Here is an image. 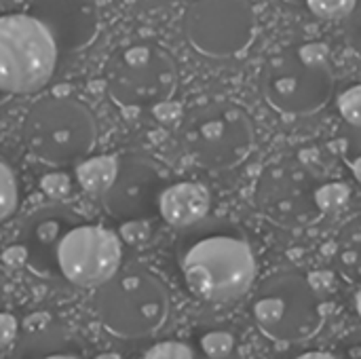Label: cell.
Returning <instances> with one entry per match:
<instances>
[{
    "label": "cell",
    "instance_id": "5",
    "mask_svg": "<svg viewBox=\"0 0 361 359\" xmlns=\"http://www.w3.org/2000/svg\"><path fill=\"white\" fill-rule=\"evenodd\" d=\"M104 80L110 97L123 108L163 106L176 91L173 57L154 42H131L116 49L106 66Z\"/></svg>",
    "mask_w": 361,
    "mask_h": 359
},
{
    "label": "cell",
    "instance_id": "23",
    "mask_svg": "<svg viewBox=\"0 0 361 359\" xmlns=\"http://www.w3.org/2000/svg\"><path fill=\"white\" fill-rule=\"evenodd\" d=\"M17 332H19L17 317L8 311H0V349H6L8 345H13V341L17 339Z\"/></svg>",
    "mask_w": 361,
    "mask_h": 359
},
{
    "label": "cell",
    "instance_id": "21",
    "mask_svg": "<svg viewBox=\"0 0 361 359\" xmlns=\"http://www.w3.org/2000/svg\"><path fill=\"white\" fill-rule=\"evenodd\" d=\"M338 108L347 123L361 127V85L347 89L338 97Z\"/></svg>",
    "mask_w": 361,
    "mask_h": 359
},
{
    "label": "cell",
    "instance_id": "4",
    "mask_svg": "<svg viewBox=\"0 0 361 359\" xmlns=\"http://www.w3.org/2000/svg\"><path fill=\"white\" fill-rule=\"evenodd\" d=\"M252 317L271 341L302 343L319 332L324 305L305 275L281 271L258 286L252 300Z\"/></svg>",
    "mask_w": 361,
    "mask_h": 359
},
{
    "label": "cell",
    "instance_id": "13",
    "mask_svg": "<svg viewBox=\"0 0 361 359\" xmlns=\"http://www.w3.org/2000/svg\"><path fill=\"white\" fill-rule=\"evenodd\" d=\"M11 359H89V351L72 330L51 322L23 334Z\"/></svg>",
    "mask_w": 361,
    "mask_h": 359
},
{
    "label": "cell",
    "instance_id": "25",
    "mask_svg": "<svg viewBox=\"0 0 361 359\" xmlns=\"http://www.w3.org/2000/svg\"><path fill=\"white\" fill-rule=\"evenodd\" d=\"M42 188L51 195V197H66L70 193V180L61 174L55 176H47L42 180Z\"/></svg>",
    "mask_w": 361,
    "mask_h": 359
},
{
    "label": "cell",
    "instance_id": "6",
    "mask_svg": "<svg viewBox=\"0 0 361 359\" xmlns=\"http://www.w3.org/2000/svg\"><path fill=\"white\" fill-rule=\"evenodd\" d=\"M59 49L51 32L32 15L0 17V91L34 93L57 66Z\"/></svg>",
    "mask_w": 361,
    "mask_h": 359
},
{
    "label": "cell",
    "instance_id": "24",
    "mask_svg": "<svg viewBox=\"0 0 361 359\" xmlns=\"http://www.w3.org/2000/svg\"><path fill=\"white\" fill-rule=\"evenodd\" d=\"M334 355L336 359H361V330H355L353 334H349L338 345V351Z\"/></svg>",
    "mask_w": 361,
    "mask_h": 359
},
{
    "label": "cell",
    "instance_id": "16",
    "mask_svg": "<svg viewBox=\"0 0 361 359\" xmlns=\"http://www.w3.org/2000/svg\"><path fill=\"white\" fill-rule=\"evenodd\" d=\"M118 171V159L104 154V157H91L85 159L78 167H76V178L80 188L87 195L93 197H102L114 182Z\"/></svg>",
    "mask_w": 361,
    "mask_h": 359
},
{
    "label": "cell",
    "instance_id": "18",
    "mask_svg": "<svg viewBox=\"0 0 361 359\" xmlns=\"http://www.w3.org/2000/svg\"><path fill=\"white\" fill-rule=\"evenodd\" d=\"M351 197V188L347 184L334 182V184H324L315 193V203L322 212H338L347 205Z\"/></svg>",
    "mask_w": 361,
    "mask_h": 359
},
{
    "label": "cell",
    "instance_id": "14",
    "mask_svg": "<svg viewBox=\"0 0 361 359\" xmlns=\"http://www.w3.org/2000/svg\"><path fill=\"white\" fill-rule=\"evenodd\" d=\"M209 193L195 182H180L165 188L159 197V212L163 220L176 229L199 224L209 212Z\"/></svg>",
    "mask_w": 361,
    "mask_h": 359
},
{
    "label": "cell",
    "instance_id": "15",
    "mask_svg": "<svg viewBox=\"0 0 361 359\" xmlns=\"http://www.w3.org/2000/svg\"><path fill=\"white\" fill-rule=\"evenodd\" d=\"M195 359H243L235 332L226 326H203L195 332Z\"/></svg>",
    "mask_w": 361,
    "mask_h": 359
},
{
    "label": "cell",
    "instance_id": "3",
    "mask_svg": "<svg viewBox=\"0 0 361 359\" xmlns=\"http://www.w3.org/2000/svg\"><path fill=\"white\" fill-rule=\"evenodd\" d=\"M21 133L34 157L53 165H66L93 150L97 125L82 102L53 95L38 99L27 110Z\"/></svg>",
    "mask_w": 361,
    "mask_h": 359
},
{
    "label": "cell",
    "instance_id": "28",
    "mask_svg": "<svg viewBox=\"0 0 361 359\" xmlns=\"http://www.w3.org/2000/svg\"><path fill=\"white\" fill-rule=\"evenodd\" d=\"M349 167H351L353 176L357 178V182H361V157H357L355 161H349Z\"/></svg>",
    "mask_w": 361,
    "mask_h": 359
},
{
    "label": "cell",
    "instance_id": "10",
    "mask_svg": "<svg viewBox=\"0 0 361 359\" xmlns=\"http://www.w3.org/2000/svg\"><path fill=\"white\" fill-rule=\"evenodd\" d=\"M161 193V174L157 167L142 157L127 154L118 159L116 178L99 199L112 218L131 222L154 214Z\"/></svg>",
    "mask_w": 361,
    "mask_h": 359
},
{
    "label": "cell",
    "instance_id": "7",
    "mask_svg": "<svg viewBox=\"0 0 361 359\" xmlns=\"http://www.w3.org/2000/svg\"><path fill=\"white\" fill-rule=\"evenodd\" d=\"M180 135L190 157L209 169L237 165L252 144L247 116L228 104H212L192 110L184 116Z\"/></svg>",
    "mask_w": 361,
    "mask_h": 359
},
{
    "label": "cell",
    "instance_id": "29",
    "mask_svg": "<svg viewBox=\"0 0 361 359\" xmlns=\"http://www.w3.org/2000/svg\"><path fill=\"white\" fill-rule=\"evenodd\" d=\"M355 309H357V315L361 317V290L355 294Z\"/></svg>",
    "mask_w": 361,
    "mask_h": 359
},
{
    "label": "cell",
    "instance_id": "11",
    "mask_svg": "<svg viewBox=\"0 0 361 359\" xmlns=\"http://www.w3.org/2000/svg\"><path fill=\"white\" fill-rule=\"evenodd\" d=\"M85 218L66 205H49L34 212L21 229L19 248L25 256L27 267L40 275L55 279L57 277V248L66 233L80 224Z\"/></svg>",
    "mask_w": 361,
    "mask_h": 359
},
{
    "label": "cell",
    "instance_id": "19",
    "mask_svg": "<svg viewBox=\"0 0 361 359\" xmlns=\"http://www.w3.org/2000/svg\"><path fill=\"white\" fill-rule=\"evenodd\" d=\"M144 359H195L192 345L182 341H163L152 345Z\"/></svg>",
    "mask_w": 361,
    "mask_h": 359
},
{
    "label": "cell",
    "instance_id": "30",
    "mask_svg": "<svg viewBox=\"0 0 361 359\" xmlns=\"http://www.w3.org/2000/svg\"><path fill=\"white\" fill-rule=\"evenodd\" d=\"M99 359H121V358H116V355H104V358H99Z\"/></svg>",
    "mask_w": 361,
    "mask_h": 359
},
{
    "label": "cell",
    "instance_id": "9",
    "mask_svg": "<svg viewBox=\"0 0 361 359\" xmlns=\"http://www.w3.org/2000/svg\"><path fill=\"white\" fill-rule=\"evenodd\" d=\"M121 260L118 235L82 220L66 233L57 248V277L76 288H97L118 271Z\"/></svg>",
    "mask_w": 361,
    "mask_h": 359
},
{
    "label": "cell",
    "instance_id": "8",
    "mask_svg": "<svg viewBox=\"0 0 361 359\" xmlns=\"http://www.w3.org/2000/svg\"><path fill=\"white\" fill-rule=\"evenodd\" d=\"M190 44L207 57H231L243 51L254 32L247 0H195L184 15Z\"/></svg>",
    "mask_w": 361,
    "mask_h": 359
},
{
    "label": "cell",
    "instance_id": "17",
    "mask_svg": "<svg viewBox=\"0 0 361 359\" xmlns=\"http://www.w3.org/2000/svg\"><path fill=\"white\" fill-rule=\"evenodd\" d=\"M19 205V186L17 178L8 165L0 161V222L11 218Z\"/></svg>",
    "mask_w": 361,
    "mask_h": 359
},
{
    "label": "cell",
    "instance_id": "26",
    "mask_svg": "<svg viewBox=\"0 0 361 359\" xmlns=\"http://www.w3.org/2000/svg\"><path fill=\"white\" fill-rule=\"evenodd\" d=\"M307 279H309L311 288H313L319 296L334 288V273H332V271H315V273H311Z\"/></svg>",
    "mask_w": 361,
    "mask_h": 359
},
{
    "label": "cell",
    "instance_id": "22",
    "mask_svg": "<svg viewBox=\"0 0 361 359\" xmlns=\"http://www.w3.org/2000/svg\"><path fill=\"white\" fill-rule=\"evenodd\" d=\"M330 49L326 42H307L298 49V59L307 68H326Z\"/></svg>",
    "mask_w": 361,
    "mask_h": 359
},
{
    "label": "cell",
    "instance_id": "20",
    "mask_svg": "<svg viewBox=\"0 0 361 359\" xmlns=\"http://www.w3.org/2000/svg\"><path fill=\"white\" fill-rule=\"evenodd\" d=\"M357 0H307L309 8L322 17V19H338V17H347Z\"/></svg>",
    "mask_w": 361,
    "mask_h": 359
},
{
    "label": "cell",
    "instance_id": "12",
    "mask_svg": "<svg viewBox=\"0 0 361 359\" xmlns=\"http://www.w3.org/2000/svg\"><path fill=\"white\" fill-rule=\"evenodd\" d=\"M30 15L51 32L57 49L63 53L85 49L99 32L95 0H32Z\"/></svg>",
    "mask_w": 361,
    "mask_h": 359
},
{
    "label": "cell",
    "instance_id": "2",
    "mask_svg": "<svg viewBox=\"0 0 361 359\" xmlns=\"http://www.w3.org/2000/svg\"><path fill=\"white\" fill-rule=\"evenodd\" d=\"M99 324L116 339L140 341L163 330L171 300L165 284L146 269L116 271L93 298Z\"/></svg>",
    "mask_w": 361,
    "mask_h": 359
},
{
    "label": "cell",
    "instance_id": "1",
    "mask_svg": "<svg viewBox=\"0 0 361 359\" xmlns=\"http://www.w3.org/2000/svg\"><path fill=\"white\" fill-rule=\"evenodd\" d=\"M178 264L186 288L205 303L224 305L247 294L256 277L250 243L233 231H199L178 245Z\"/></svg>",
    "mask_w": 361,
    "mask_h": 359
},
{
    "label": "cell",
    "instance_id": "27",
    "mask_svg": "<svg viewBox=\"0 0 361 359\" xmlns=\"http://www.w3.org/2000/svg\"><path fill=\"white\" fill-rule=\"evenodd\" d=\"M294 359H336V355L328 353V351H307V353H300Z\"/></svg>",
    "mask_w": 361,
    "mask_h": 359
}]
</instances>
